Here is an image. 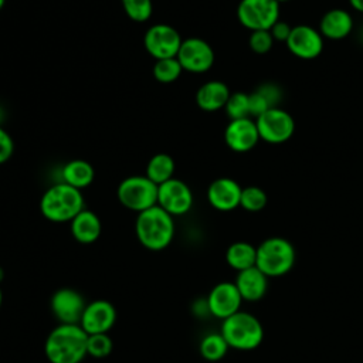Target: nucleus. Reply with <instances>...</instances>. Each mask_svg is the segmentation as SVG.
I'll use <instances>...</instances> for the list:
<instances>
[{"mask_svg":"<svg viewBox=\"0 0 363 363\" xmlns=\"http://www.w3.org/2000/svg\"><path fill=\"white\" fill-rule=\"evenodd\" d=\"M85 208L82 190L64 182L48 187L40 199V211L48 221L71 223V220Z\"/></svg>","mask_w":363,"mask_h":363,"instance_id":"nucleus-3","label":"nucleus"},{"mask_svg":"<svg viewBox=\"0 0 363 363\" xmlns=\"http://www.w3.org/2000/svg\"><path fill=\"white\" fill-rule=\"evenodd\" d=\"M157 206L170 216H183L193 206V193L187 183L180 179H170L157 186Z\"/></svg>","mask_w":363,"mask_h":363,"instance_id":"nucleus-11","label":"nucleus"},{"mask_svg":"<svg viewBox=\"0 0 363 363\" xmlns=\"http://www.w3.org/2000/svg\"><path fill=\"white\" fill-rule=\"evenodd\" d=\"M6 4V0H0V10L3 9V6Z\"/></svg>","mask_w":363,"mask_h":363,"instance_id":"nucleus-39","label":"nucleus"},{"mask_svg":"<svg viewBox=\"0 0 363 363\" xmlns=\"http://www.w3.org/2000/svg\"><path fill=\"white\" fill-rule=\"evenodd\" d=\"M174 220L157 204L138 213L135 221V234L138 241L150 251H162L173 241Z\"/></svg>","mask_w":363,"mask_h":363,"instance_id":"nucleus-2","label":"nucleus"},{"mask_svg":"<svg viewBox=\"0 0 363 363\" xmlns=\"http://www.w3.org/2000/svg\"><path fill=\"white\" fill-rule=\"evenodd\" d=\"M61 176H62L64 183H67L78 190H82L94 182L95 172L89 162H86L84 159H74L64 164V167L61 170Z\"/></svg>","mask_w":363,"mask_h":363,"instance_id":"nucleus-22","label":"nucleus"},{"mask_svg":"<svg viewBox=\"0 0 363 363\" xmlns=\"http://www.w3.org/2000/svg\"><path fill=\"white\" fill-rule=\"evenodd\" d=\"M237 18L250 31L271 30L279 20V3L275 0H241Z\"/></svg>","mask_w":363,"mask_h":363,"instance_id":"nucleus-7","label":"nucleus"},{"mask_svg":"<svg viewBox=\"0 0 363 363\" xmlns=\"http://www.w3.org/2000/svg\"><path fill=\"white\" fill-rule=\"evenodd\" d=\"M14 150V143L11 136L0 126V164L7 162Z\"/></svg>","mask_w":363,"mask_h":363,"instance_id":"nucleus-34","label":"nucleus"},{"mask_svg":"<svg viewBox=\"0 0 363 363\" xmlns=\"http://www.w3.org/2000/svg\"><path fill=\"white\" fill-rule=\"evenodd\" d=\"M183 68L193 74L208 71L214 64L213 47L203 38L190 37L182 41L180 50L176 57Z\"/></svg>","mask_w":363,"mask_h":363,"instance_id":"nucleus-10","label":"nucleus"},{"mask_svg":"<svg viewBox=\"0 0 363 363\" xmlns=\"http://www.w3.org/2000/svg\"><path fill=\"white\" fill-rule=\"evenodd\" d=\"M220 333L230 347L242 352L257 349L264 340V326L261 320L255 315L244 311H238L224 319Z\"/></svg>","mask_w":363,"mask_h":363,"instance_id":"nucleus-4","label":"nucleus"},{"mask_svg":"<svg viewBox=\"0 0 363 363\" xmlns=\"http://www.w3.org/2000/svg\"><path fill=\"white\" fill-rule=\"evenodd\" d=\"M242 301L257 302L264 298L268 289V277L261 272L257 267L247 268L237 272L234 281Z\"/></svg>","mask_w":363,"mask_h":363,"instance_id":"nucleus-18","label":"nucleus"},{"mask_svg":"<svg viewBox=\"0 0 363 363\" xmlns=\"http://www.w3.org/2000/svg\"><path fill=\"white\" fill-rule=\"evenodd\" d=\"M71 234L81 244H92L95 242L102 231V224L99 217L91 211L84 208L71 220Z\"/></svg>","mask_w":363,"mask_h":363,"instance_id":"nucleus-21","label":"nucleus"},{"mask_svg":"<svg viewBox=\"0 0 363 363\" xmlns=\"http://www.w3.org/2000/svg\"><path fill=\"white\" fill-rule=\"evenodd\" d=\"M360 40H362V43H363V27H362V30H360Z\"/></svg>","mask_w":363,"mask_h":363,"instance_id":"nucleus-40","label":"nucleus"},{"mask_svg":"<svg viewBox=\"0 0 363 363\" xmlns=\"http://www.w3.org/2000/svg\"><path fill=\"white\" fill-rule=\"evenodd\" d=\"M182 41L183 40L179 31L174 27L163 23L149 27L143 37L145 48L155 60L177 57Z\"/></svg>","mask_w":363,"mask_h":363,"instance_id":"nucleus-9","label":"nucleus"},{"mask_svg":"<svg viewBox=\"0 0 363 363\" xmlns=\"http://www.w3.org/2000/svg\"><path fill=\"white\" fill-rule=\"evenodd\" d=\"M113 347L112 339L108 333H94L88 335L86 340V353L95 359H104L111 354Z\"/></svg>","mask_w":363,"mask_h":363,"instance_id":"nucleus-30","label":"nucleus"},{"mask_svg":"<svg viewBox=\"0 0 363 363\" xmlns=\"http://www.w3.org/2000/svg\"><path fill=\"white\" fill-rule=\"evenodd\" d=\"M255 91H258L265 98V101L271 108H278L279 102L282 101V89L279 85L274 82L261 84Z\"/></svg>","mask_w":363,"mask_h":363,"instance_id":"nucleus-32","label":"nucleus"},{"mask_svg":"<svg viewBox=\"0 0 363 363\" xmlns=\"http://www.w3.org/2000/svg\"><path fill=\"white\" fill-rule=\"evenodd\" d=\"M86 302L72 288H61L51 296V311L60 323L79 325Z\"/></svg>","mask_w":363,"mask_h":363,"instance_id":"nucleus-14","label":"nucleus"},{"mask_svg":"<svg viewBox=\"0 0 363 363\" xmlns=\"http://www.w3.org/2000/svg\"><path fill=\"white\" fill-rule=\"evenodd\" d=\"M285 44L292 55L301 60H313L323 50V37L315 27L299 24L292 27Z\"/></svg>","mask_w":363,"mask_h":363,"instance_id":"nucleus-12","label":"nucleus"},{"mask_svg":"<svg viewBox=\"0 0 363 363\" xmlns=\"http://www.w3.org/2000/svg\"><path fill=\"white\" fill-rule=\"evenodd\" d=\"M296 251L284 237H268L257 247L255 267L268 278L286 275L295 265Z\"/></svg>","mask_w":363,"mask_h":363,"instance_id":"nucleus-5","label":"nucleus"},{"mask_svg":"<svg viewBox=\"0 0 363 363\" xmlns=\"http://www.w3.org/2000/svg\"><path fill=\"white\" fill-rule=\"evenodd\" d=\"M224 111L230 121L250 118L248 106V94L245 92H233L224 106Z\"/></svg>","mask_w":363,"mask_h":363,"instance_id":"nucleus-29","label":"nucleus"},{"mask_svg":"<svg viewBox=\"0 0 363 363\" xmlns=\"http://www.w3.org/2000/svg\"><path fill=\"white\" fill-rule=\"evenodd\" d=\"M275 1H278V3H282V1H289V0H275Z\"/></svg>","mask_w":363,"mask_h":363,"instance_id":"nucleus-42","label":"nucleus"},{"mask_svg":"<svg viewBox=\"0 0 363 363\" xmlns=\"http://www.w3.org/2000/svg\"><path fill=\"white\" fill-rule=\"evenodd\" d=\"M193 312L196 313V316L199 318H204L207 315H210V309H208V303L207 299H200L193 305Z\"/></svg>","mask_w":363,"mask_h":363,"instance_id":"nucleus-36","label":"nucleus"},{"mask_svg":"<svg viewBox=\"0 0 363 363\" xmlns=\"http://www.w3.org/2000/svg\"><path fill=\"white\" fill-rule=\"evenodd\" d=\"M231 92L223 81L211 79L204 82L196 92V104L201 111L216 112L224 109Z\"/></svg>","mask_w":363,"mask_h":363,"instance_id":"nucleus-20","label":"nucleus"},{"mask_svg":"<svg viewBox=\"0 0 363 363\" xmlns=\"http://www.w3.org/2000/svg\"><path fill=\"white\" fill-rule=\"evenodd\" d=\"M267 201H268V197L261 187L258 186L242 187L240 207H242L245 211H250V213L261 211L267 206Z\"/></svg>","mask_w":363,"mask_h":363,"instance_id":"nucleus-27","label":"nucleus"},{"mask_svg":"<svg viewBox=\"0 0 363 363\" xmlns=\"http://www.w3.org/2000/svg\"><path fill=\"white\" fill-rule=\"evenodd\" d=\"M174 160L167 153L153 155L146 164V176L157 186L174 177Z\"/></svg>","mask_w":363,"mask_h":363,"instance_id":"nucleus-24","label":"nucleus"},{"mask_svg":"<svg viewBox=\"0 0 363 363\" xmlns=\"http://www.w3.org/2000/svg\"><path fill=\"white\" fill-rule=\"evenodd\" d=\"M274 38L271 35L269 30H258V31H251L250 38H248V45L255 54H267L271 51L274 45Z\"/></svg>","mask_w":363,"mask_h":363,"instance_id":"nucleus-31","label":"nucleus"},{"mask_svg":"<svg viewBox=\"0 0 363 363\" xmlns=\"http://www.w3.org/2000/svg\"><path fill=\"white\" fill-rule=\"evenodd\" d=\"M4 279V271H3V268L0 267V282Z\"/></svg>","mask_w":363,"mask_h":363,"instance_id":"nucleus-38","label":"nucleus"},{"mask_svg":"<svg viewBox=\"0 0 363 363\" xmlns=\"http://www.w3.org/2000/svg\"><path fill=\"white\" fill-rule=\"evenodd\" d=\"M255 123L259 139L271 145H281L289 140L295 132L294 118L279 106L269 108L255 118Z\"/></svg>","mask_w":363,"mask_h":363,"instance_id":"nucleus-8","label":"nucleus"},{"mask_svg":"<svg viewBox=\"0 0 363 363\" xmlns=\"http://www.w3.org/2000/svg\"><path fill=\"white\" fill-rule=\"evenodd\" d=\"M228 349H230V346L221 333L206 335L200 340V346H199V352H200L201 357L208 362L221 360L227 354Z\"/></svg>","mask_w":363,"mask_h":363,"instance_id":"nucleus-25","label":"nucleus"},{"mask_svg":"<svg viewBox=\"0 0 363 363\" xmlns=\"http://www.w3.org/2000/svg\"><path fill=\"white\" fill-rule=\"evenodd\" d=\"M126 16L136 21L143 23L152 17L153 3L152 0H121Z\"/></svg>","mask_w":363,"mask_h":363,"instance_id":"nucleus-28","label":"nucleus"},{"mask_svg":"<svg viewBox=\"0 0 363 363\" xmlns=\"http://www.w3.org/2000/svg\"><path fill=\"white\" fill-rule=\"evenodd\" d=\"M115 306L105 299H96L86 303L79 326L86 332V335L108 333L111 328L115 325Z\"/></svg>","mask_w":363,"mask_h":363,"instance_id":"nucleus-15","label":"nucleus"},{"mask_svg":"<svg viewBox=\"0 0 363 363\" xmlns=\"http://www.w3.org/2000/svg\"><path fill=\"white\" fill-rule=\"evenodd\" d=\"M225 261L237 272L255 267L257 247L247 241H235L227 248Z\"/></svg>","mask_w":363,"mask_h":363,"instance_id":"nucleus-23","label":"nucleus"},{"mask_svg":"<svg viewBox=\"0 0 363 363\" xmlns=\"http://www.w3.org/2000/svg\"><path fill=\"white\" fill-rule=\"evenodd\" d=\"M224 142L231 150L238 153L251 150L259 142L255 119L242 118L230 121L224 129Z\"/></svg>","mask_w":363,"mask_h":363,"instance_id":"nucleus-16","label":"nucleus"},{"mask_svg":"<svg viewBox=\"0 0 363 363\" xmlns=\"http://www.w3.org/2000/svg\"><path fill=\"white\" fill-rule=\"evenodd\" d=\"M210 315L217 319H227L228 316L241 311L242 298L234 282L223 281L216 284L207 295Z\"/></svg>","mask_w":363,"mask_h":363,"instance_id":"nucleus-13","label":"nucleus"},{"mask_svg":"<svg viewBox=\"0 0 363 363\" xmlns=\"http://www.w3.org/2000/svg\"><path fill=\"white\" fill-rule=\"evenodd\" d=\"M248 106H250V118H254V119L271 108L265 101V98L258 91H252L251 94H248Z\"/></svg>","mask_w":363,"mask_h":363,"instance_id":"nucleus-33","label":"nucleus"},{"mask_svg":"<svg viewBox=\"0 0 363 363\" xmlns=\"http://www.w3.org/2000/svg\"><path fill=\"white\" fill-rule=\"evenodd\" d=\"M88 335L79 325L60 323L45 339L44 353L50 363H81L86 353Z\"/></svg>","mask_w":363,"mask_h":363,"instance_id":"nucleus-1","label":"nucleus"},{"mask_svg":"<svg viewBox=\"0 0 363 363\" xmlns=\"http://www.w3.org/2000/svg\"><path fill=\"white\" fill-rule=\"evenodd\" d=\"M116 196L123 207L140 213L157 204V184L146 174H133L119 183Z\"/></svg>","mask_w":363,"mask_h":363,"instance_id":"nucleus-6","label":"nucleus"},{"mask_svg":"<svg viewBox=\"0 0 363 363\" xmlns=\"http://www.w3.org/2000/svg\"><path fill=\"white\" fill-rule=\"evenodd\" d=\"M182 71L183 68L176 57L156 60L152 69L155 79L162 84H170L176 81L182 75Z\"/></svg>","mask_w":363,"mask_h":363,"instance_id":"nucleus-26","label":"nucleus"},{"mask_svg":"<svg viewBox=\"0 0 363 363\" xmlns=\"http://www.w3.org/2000/svg\"><path fill=\"white\" fill-rule=\"evenodd\" d=\"M1 302H3V294H1V289H0V306H1Z\"/></svg>","mask_w":363,"mask_h":363,"instance_id":"nucleus-41","label":"nucleus"},{"mask_svg":"<svg viewBox=\"0 0 363 363\" xmlns=\"http://www.w3.org/2000/svg\"><path fill=\"white\" fill-rule=\"evenodd\" d=\"M353 30V18L343 9H332L326 11L319 21V33L328 40H343Z\"/></svg>","mask_w":363,"mask_h":363,"instance_id":"nucleus-19","label":"nucleus"},{"mask_svg":"<svg viewBox=\"0 0 363 363\" xmlns=\"http://www.w3.org/2000/svg\"><path fill=\"white\" fill-rule=\"evenodd\" d=\"M291 30L292 27L285 23V21H277L272 27H271V35L274 38V41H278V43H286L289 34H291Z\"/></svg>","mask_w":363,"mask_h":363,"instance_id":"nucleus-35","label":"nucleus"},{"mask_svg":"<svg viewBox=\"0 0 363 363\" xmlns=\"http://www.w3.org/2000/svg\"><path fill=\"white\" fill-rule=\"evenodd\" d=\"M242 187L230 177H218L213 180L207 189V200L210 206L218 211H231L240 207Z\"/></svg>","mask_w":363,"mask_h":363,"instance_id":"nucleus-17","label":"nucleus"},{"mask_svg":"<svg viewBox=\"0 0 363 363\" xmlns=\"http://www.w3.org/2000/svg\"><path fill=\"white\" fill-rule=\"evenodd\" d=\"M349 4L359 13H363V0H349Z\"/></svg>","mask_w":363,"mask_h":363,"instance_id":"nucleus-37","label":"nucleus"}]
</instances>
